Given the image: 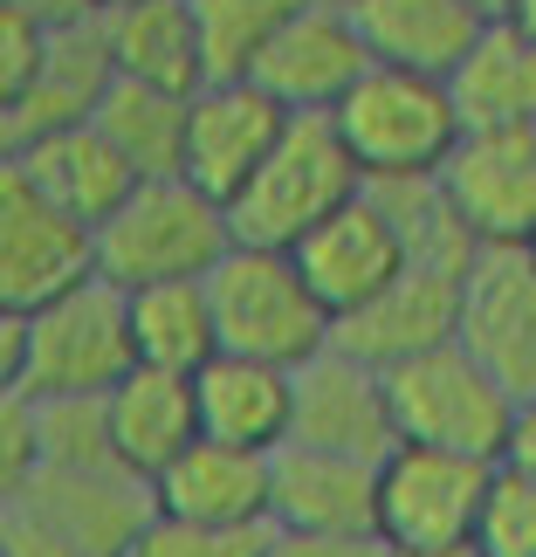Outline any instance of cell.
<instances>
[{
  "mask_svg": "<svg viewBox=\"0 0 536 557\" xmlns=\"http://www.w3.org/2000/svg\"><path fill=\"white\" fill-rule=\"evenodd\" d=\"M488 482H496V461L399 441L378 461V537L385 544H475Z\"/></svg>",
  "mask_w": 536,
  "mask_h": 557,
  "instance_id": "obj_8",
  "label": "cell"
},
{
  "mask_svg": "<svg viewBox=\"0 0 536 557\" xmlns=\"http://www.w3.org/2000/svg\"><path fill=\"white\" fill-rule=\"evenodd\" d=\"M337 8H358V0H337Z\"/></svg>",
  "mask_w": 536,
  "mask_h": 557,
  "instance_id": "obj_43",
  "label": "cell"
},
{
  "mask_svg": "<svg viewBox=\"0 0 536 557\" xmlns=\"http://www.w3.org/2000/svg\"><path fill=\"white\" fill-rule=\"evenodd\" d=\"M275 530H378V461L331 447H275Z\"/></svg>",
  "mask_w": 536,
  "mask_h": 557,
  "instance_id": "obj_21",
  "label": "cell"
},
{
  "mask_svg": "<svg viewBox=\"0 0 536 557\" xmlns=\"http://www.w3.org/2000/svg\"><path fill=\"white\" fill-rule=\"evenodd\" d=\"M269 557H385L378 530H275Z\"/></svg>",
  "mask_w": 536,
  "mask_h": 557,
  "instance_id": "obj_35",
  "label": "cell"
},
{
  "mask_svg": "<svg viewBox=\"0 0 536 557\" xmlns=\"http://www.w3.org/2000/svg\"><path fill=\"white\" fill-rule=\"evenodd\" d=\"M0 159H8L21 180H35L55 207H70V213H83V221H97V227L111 221L138 186V165L103 138L97 117L70 124V132H49L35 145H14V152H0Z\"/></svg>",
  "mask_w": 536,
  "mask_h": 557,
  "instance_id": "obj_20",
  "label": "cell"
},
{
  "mask_svg": "<svg viewBox=\"0 0 536 557\" xmlns=\"http://www.w3.org/2000/svg\"><path fill=\"white\" fill-rule=\"evenodd\" d=\"M392 385V420L399 441H426V447H454V455H482L502 461L509 455V426H516V393L461 345H434L420 358L385 372Z\"/></svg>",
  "mask_w": 536,
  "mask_h": 557,
  "instance_id": "obj_6",
  "label": "cell"
},
{
  "mask_svg": "<svg viewBox=\"0 0 536 557\" xmlns=\"http://www.w3.org/2000/svg\"><path fill=\"white\" fill-rule=\"evenodd\" d=\"M529 255H536V242H529Z\"/></svg>",
  "mask_w": 536,
  "mask_h": 557,
  "instance_id": "obj_44",
  "label": "cell"
},
{
  "mask_svg": "<svg viewBox=\"0 0 536 557\" xmlns=\"http://www.w3.org/2000/svg\"><path fill=\"white\" fill-rule=\"evenodd\" d=\"M475 8H482V14H496V21H502V8H509V0H475Z\"/></svg>",
  "mask_w": 536,
  "mask_h": 557,
  "instance_id": "obj_41",
  "label": "cell"
},
{
  "mask_svg": "<svg viewBox=\"0 0 536 557\" xmlns=\"http://www.w3.org/2000/svg\"><path fill=\"white\" fill-rule=\"evenodd\" d=\"M90 275H103L97 221L55 207L35 180H21L0 159V310H41Z\"/></svg>",
  "mask_w": 536,
  "mask_h": 557,
  "instance_id": "obj_7",
  "label": "cell"
},
{
  "mask_svg": "<svg viewBox=\"0 0 536 557\" xmlns=\"http://www.w3.org/2000/svg\"><path fill=\"white\" fill-rule=\"evenodd\" d=\"M103 406H111L117 461L132 468V475H145V482H159L165 468L207 434L192 372H165V366H145V358L111 385V393H103Z\"/></svg>",
  "mask_w": 536,
  "mask_h": 557,
  "instance_id": "obj_18",
  "label": "cell"
},
{
  "mask_svg": "<svg viewBox=\"0 0 536 557\" xmlns=\"http://www.w3.org/2000/svg\"><path fill=\"white\" fill-rule=\"evenodd\" d=\"M35 434H41V468H124L117 441H111V406H103V393L35 399Z\"/></svg>",
  "mask_w": 536,
  "mask_h": 557,
  "instance_id": "obj_30",
  "label": "cell"
},
{
  "mask_svg": "<svg viewBox=\"0 0 536 557\" xmlns=\"http://www.w3.org/2000/svg\"><path fill=\"white\" fill-rule=\"evenodd\" d=\"M111 28L117 76L159 83V90H207V28H200V0H132V8L103 14Z\"/></svg>",
  "mask_w": 536,
  "mask_h": 557,
  "instance_id": "obj_24",
  "label": "cell"
},
{
  "mask_svg": "<svg viewBox=\"0 0 536 557\" xmlns=\"http://www.w3.org/2000/svg\"><path fill=\"white\" fill-rule=\"evenodd\" d=\"M502 21H516V28L536 41V0H509V8H502Z\"/></svg>",
  "mask_w": 536,
  "mask_h": 557,
  "instance_id": "obj_40",
  "label": "cell"
},
{
  "mask_svg": "<svg viewBox=\"0 0 536 557\" xmlns=\"http://www.w3.org/2000/svg\"><path fill=\"white\" fill-rule=\"evenodd\" d=\"M269 544H275V523H192L159 509L138 557H269Z\"/></svg>",
  "mask_w": 536,
  "mask_h": 557,
  "instance_id": "obj_32",
  "label": "cell"
},
{
  "mask_svg": "<svg viewBox=\"0 0 536 557\" xmlns=\"http://www.w3.org/2000/svg\"><path fill=\"white\" fill-rule=\"evenodd\" d=\"M468 132H502V124L536 117V41L516 21H488L482 41L461 55V70L447 76Z\"/></svg>",
  "mask_w": 536,
  "mask_h": 557,
  "instance_id": "obj_25",
  "label": "cell"
},
{
  "mask_svg": "<svg viewBox=\"0 0 536 557\" xmlns=\"http://www.w3.org/2000/svg\"><path fill=\"white\" fill-rule=\"evenodd\" d=\"M289 441L331 447V455H358V461H385L399 447L392 385H385V372L364 366V358L345 351V345L310 358V366L296 372V426H289Z\"/></svg>",
  "mask_w": 536,
  "mask_h": 557,
  "instance_id": "obj_11",
  "label": "cell"
},
{
  "mask_svg": "<svg viewBox=\"0 0 536 557\" xmlns=\"http://www.w3.org/2000/svg\"><path fill=\"white\" fill-rule=\"evenodd\" d=\"M8 503L62 530L90 557H138L145 530L159 523V482L132 475V468H41Z\"/></svg>",
  "mask_w": 536,
  "mask_h": 557,
  "instance_id": "obj_9",
  "label": "cell"
},
{
  "mask_svg": "<svg viewBox=\"0 0 536 557\" xmlns=\"http://www.w3.org/2000/svg\"><path fill=\"white\" fill-rule=\"evenodd\" d=\"M41 468V434H35V399L28 393H0V503L14 496Z\"/></svg>",
  "mask_w": 536,
  "mask_h": 557,
  "instance_id": "obj_33",
  "label": "cell"
},
{
  "mask_svg": "<svg viewBox=\"0 0 536 557\" xmlns=\"http://www.w3.org/2000/svg\"><path fill=\"white\" fill-rule=\"evenodd\" d=\"M454 207L482 248H529L536 242V117L502 124V132H468L454 159L440 165Z\"/></svg>",
  "mask_w": 536,
  "mask_h": 557,
  "instance_id": "obj_12",
  "label": "cell"
},
{
  "mask_svg": "<svg viewBox=\"0 0 536 557\" xmlns=\"http://www.w3.org/2000/svg\"><path fill=\"white\" fill-rule=\"evenodd\" d=\"M159 509L192 523H275V455L200 434L159 475Z\"/></svg>",
  "mask_w": 536,
  "mask_h": 557,
  "instance_id": "obj_19",
  "label": "cell"
},
{
  "mask_svg": "<svg viewBox=\"0 0 536 557\" xmlns=\"http://www.w3.org/2000/svg\"><path fill=\"white\" fill-rule=\"evenodd\" d=\"M337 132H345L351 159L364 165V180H413V173H440L454 159V145L468 138V117L447 76H420V70H392L372 62L358 76V90L337 103Z\"/></svg>",
  "mask_w": 536,
  "mask_h": 557,
  "instance_id": "obj_5",
  "label": "cell"
},
{
  "mask_svg": "<svg viewBox=\"0 0 536 557\" xmlns=\"http://www.w3.org/2000/svg\"><path fill=\"white\" fill-rule=\"evenodd\" d=\"M372 186L364 180V165L351 159L345 132H337L331 111H296L283 145L262 159V173H254L241 193L227 200L234 213V234L254 248H296L310 227H324L345 200Z\"/></svg>",
  "mask_w": 536,
  "mask_h": 557,
  "instance_id": "obj_4",
  "label": "cell"
},
{
  "mask_svg": "<svg viewBox=\"0 0 536 557\" xmlns=\"http://www.w3.org/2000/svg\"><path fill=\"white\" fill-rule=\"evenodd\" d=\"M296 262H303L310 289L331 304V317L364 310L372 296H385L406 269H413V262H406V248H399L392 213L372 200V186H364L358 200L337 207L324 227H310L303 242H296Z\"/></svg>",
  "mask_w": 536,
  "mask_h": 557,
  "instance_id": "obj_16",
  "label": "cell"
},
{
  "mask_svg": "<svg viewBox=\"0 0 536 557\" xmlns=\"http://www.w3.org/2000/svg\"><path fill=\"white\" fill-rule=\"evenodd\" d=\"M207 289H213V317H221V351L303 372L310 358H324L337 345V317L310 289L296 248L234 242L227 262L207 275Z\"/></svg>",
  "mask_w": 536,
  "mask_h": 557,
  "instance_id": "obj_3",
  "label": "cell"
},
{
  "mask_svg": "<svg viewBox=\"0 0 536 557\" xmlns=\"http://www.w3.org/2000/svg\"><path fill=\"white\" fill-rule=\"evenodd\" d=\"M132 366V289H117L111 275H90L41 310H0V393H111Z\"/></svg>",
  "mask_w": 536,
  "mask_h": 557,
  "instance_id": "obj_1",
  "label": "cell"
},
{
  "mask_svg": "<svg viewBox=\"0 0 536 557\" xmlns=\"http://www.w3.org/2000/svg\"><path fill=\"white\" fill-rule=\"evenodd\" d=\"M372 200L392 213L399 248L413 269H440V275H468L482 255V234L468 227V213L454 207L440 173H413V180H372Z\"/></svg>",
  "mask_w": 536,
  "mask_h": 557,
  "instance_id": "obj_26",
  "label": "cell"
},
{
  "mask_svg": "<svg viewBox=\"0 0 536 557\" xmlns=\"http://www.w3.org/2000/svg\"><path fill=\"white\" fill-rule=\"evenodd\" d=\"M41 55H49V28L28 21V14L0 8V103H14L21 90H28L35 70H41Z\"/></svg>",
  "mask_w": 536,
  "mask_h": 557,
  "instance_id": "obj_34",
  "label": "cell"
},
{
  "mask_svg": "<svg viewBox=\"0 0 536 557\" xmlns=\"http://www.w3.org/2000/svg\"><path fill=\"white\" fill-rule=\"evenodd\" d=\"M103 138L138 165V180H173L186 173V124H192V97L159 90V83H132L117 76L111 97L97 103Z\"/></svg>",
  "mask_w": 536,
  "mask_h": 557,
  "instance_id": "obj_27",
  "label": "cell"
},
{
  "mask_svg": "<svg viewBox=\"0 0 536 557\" xmlns=\"http://www.w3.org/2000/svg\"><path fill=\"white\" fill-rule=\"evenodd\" d=\"M132 337L145 366L165 372H207L221 358V317H213V289L200 283H152L132 289Z\"/></svg>",
  "mask_w": 536,
  "mask_h": 557,
  "instance_id": "obj_28",
  "label": "cell"
},
{
  "mask_svg": "<svg viewBox=\"0 0 536 557\" xmlns=\"http://www.w3.org/2000/svg\"><path fill=\"white\" fill-rule=\"evenodd\" d=\"M289 103L254 76H221L207 90H192V124H186V180L207 186L213 200H234L262 159L289 132Z\"/></svg>",
  "mask_w": 536,
  "mask_h": 557,
  "instance_id": "obj_10",
  "label": "cell"
},
{
  "mask_svg": "<svg viewBox=\"0 0 536 557\" xmlns=\"http://www.w3.org/2000/svg\"><path fill=\"white\" fill-rule=\"evenodd\" d=\"M475 550L482 557H536V475L516 461H496L488 482L482 523H475Z\"/></svg>",
  "mask_w": 536,
  "mask_h": 557,
  "instance_id": "obj_31",
  "label": "cell"
},
{
  "mask_svg": "<svg viewBox=\"0 0 536 557\" xmlns=\"http://www.w3.org/2000/svg\"><path fill=\"white\" fill-rule=\"evenodd\" d=\"M385 557H482L475 544H385Z\"/></svg>",
  "mask_w": 536,
  "mask_h": 557,
  "instance_id": "obj_39",
  "label": "cell"
},
{
  "mask_svg": "<svg viewBox=\"0 0 536 557\" xmlns=\"http://www.w3.org/2000/svg\"><path fill=\"white\" fill-rule=\"evenodd\" d=\"M454 337H461V275H440V269H406L385 296L337 317V345L378 372H392L434 345H454Z\"/></svg>",
  "mask_w": 536,
  "mask_h": 557,
  "instance_id": "obj_17",
  "label": "cell"
},
{
  "mask_svg": "<svg viewBox=\"0 0 536 557\" xmlns=\"http://www.w3.org/2000/svg\"><path fill=\"white\" fill-rule=\"evenodd\" d=\"M234 234L227 200H213L207 186L186 173L173 180H138L111 221L97 227V262L117 289H152V283H200L227 262Z\"/></svg>",
  "mask_w": 536,
  "mask_h": 557,
  "instance_id": "obj_2",
  "label": "cell"
},
{
  "mask_svg": "<svg viewBox=\"0 0 536 557\" xmlns=\"http://www.w3.org/2000/svg\"><path fill=\"white\" fill-rule=\"evenodd\" d=\"M296 8H303V0H200L207 83H221V76H254V62L269 55V41L289 28Z\"/></svg>",
  "mask_w": 536,
  "mask_h": 557,
  "instance_id": "obj_29",
  "label": "cell"
},
{
  "mask_svg": "<svg viewBox=\"0 0 536 557\" xmlns=\"http://www.w3.org/2000/svg\"><path fill=\"white\" fill-rule=\"evenodd\" d=\"M111 83H117V55H111L103 14H83L70 28H49V55H41L35 83L14 103H0V152L35 145L49 132H70V124H90L97 103L111 97Z\"/></svg>",
  "mask_w": 536,
  "mask_h": 557,
  "instance_id": "obj_13",
  "label": "cell"
},
{
  "mask_svg": "<svg viewBox=\"0 0 536 557\" xmlns=\"http://www.w3.org/2000/svg\"><path fill=\"white\" fill-rule=\"evenodd\" d=\"M358 28L372 41L378 62L420 76H454L461 55L482 41L496 14H482L475 0H358Z\"/></svg>",
  "mask_w": 536,
  "mask_h": 557,
  "instance_id": "obj_23",
  "label": "cell"
},
{
  "mask_svg": "<svg viewBox=\"0 0 536 557\" xmlns=\"http://www.w3.org/2000/svg\"><path fill=\"white\" fill-rule=\"evenodd\" d=\"M192 385H200V426L213 441L262 447V455H275L289 441V426H296V372L289 366L221 351L207 372H192Z\"/></svg>",
  "mask_w": 536,
  "mask_h": 557,
  "instance_id": "obj_22",
  "label": "cell"
},
{
  "mask_svg": "<svg viewBox=\"0 0 536 557\" xmlns=\"http://www.w3.org/2000/svg\"><path fill=\"white\" fill-rule=\"evenodd\" d=\"M0 557H90V550H76L62 530H49L41 517H28V509L0 503Z\"/></svg>",
  "mask_w": 536,
  "mask_h": 557,
  "instance_id": "obj_36",
  "label": "cell"
},
{
  "mask_svg": "<svg viewBox=\"0 0 536 557\" xmlns=\"http://www.w3.org/2000/svg\"><path fill=\"white\" fill-rule=\"evenodd\" d=\"M111 8H132V0H97V14H111Z\"/></svg>",
  "mask_w": 536,
  "mask_h": 557,
  "instance_id": "obj_42",
  "label": "cell"
},
{
  "mask_svg": "<svg viewBox=\"0 0 536 557\" xmlns=\"http://www.w3.org/2000/svg\"><path fill=\"white\" fill-rule=\"evenodd\" d=\"M461 345L496 372L509 393H536V255L482 248L461 275Z\"/></svg>",
  "mask_w": 536,
  "mask_h": 557,
  "instance_id": "obj_15",
  "label": "cell"
},
{
  "mask_svg": "<svg viewBox=\"0 0 536 557\" xmlns=\"http://www.w3.org/2000/svg\"><path fill=\"white\" fill-rule=\"evenodd\" d=\"M372 62L378 55H372V41H364L351 8L303 0V8L289 14V28L269 41V55L254 62V83H269L289 111H337Z\"/></svg>",
  "mask_w": 536,
  "mask_h": 557,
  "instance_id": "obj_14",
  "label": "cell"
},
{
  "mask_svg": "<svg viewBox=\"0 0 536 557\" xmlns=\"http://www.w3.org/2000/svg\"><path fill=\"white\" fill-rule=\"evenodd\" d=\"M8 14H28V21H41V28H70V21H83V14H97V0H0Z\"/></svg>",
  "mask_w": 536,
  "mask_h": 557,
  "instance_id": "obj_37",
  "label": "cell"
},
{
  "mask_svg": "<svg viewBox=\"0 0 536 557\" xmlns=\"http://www.w3.org/2000/svg\"><path fill=\"white\" fill-rule=\"evenodd\" d=\"M502 461H516V468H529V475H536V393L516 399V426H509V455Z\"/></svg>",
  "mask_w": 536,
  "mask_h": 557,
  "instance_id": "obj_38",
  "label": "cell"
}]
</instances>
